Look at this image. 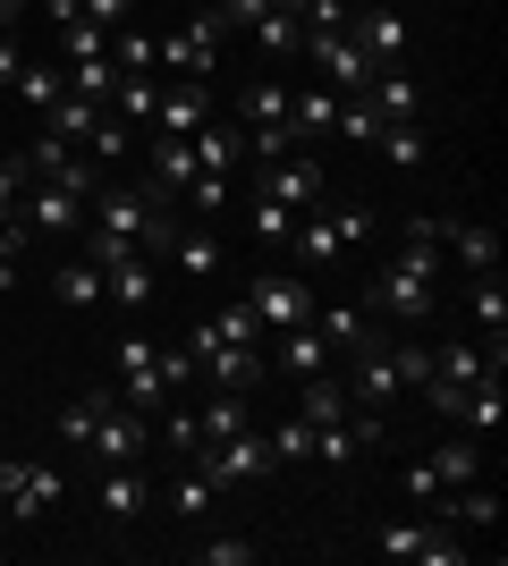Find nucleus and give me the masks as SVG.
<instances>
[{
	"instance_id": "5701e85b",
	"label": "nucleus",
	"mask_w": 508,
	"mask_h": 566,
	"mask_svg": "<svg viewBox=\"0 0 508 566\" xmlns=\"http://www.w3.org/2000/svg\"><path fill=\"white\" fill-rule=\"evenodd\" d=\"M364 102L382 111V127H398V118H415V111H424V94H415V76H407V69H373Z\"/></svg>"
},
{
	"instance_id": "dca6fc26",
	"label": "nucleus",
	"mask_w": 508,
	"mask_h": 566,
	"mask_svg": "<svg viewBox=\"0 0 508 566\" xmlns=\"http://www.w3.org/2000/svg\"><path fill=\"white\" fill-rule=\"evenodd\" d=\"M433 229H440V254L458 271H500V229L491 220H433Z\"/></svg>"
},
{
	"instance_id": "7c9ffc66",
	"label": "nucleus",
	"mask_w": 508,
	"mask_h": 566,
	"mask_svg": "<svg viewBox=\"0 0 508 566\" xmlns=\"http://www.w3.org/2000/svg\"><path fill=\"white\" fill-rule=\"evenodd\" d=\"M51 296H60L69 313H94V305H102V271H94L85 254H76V262H60V271H51Z\"/></svg>"
},
{
	"instance_id": "6e6d98bb",
	"label": "nucleus",
	"mask_w": 508,
	"mask_h": 566,
	"mask_svg": "<svg viewBox=\"0 0 508 566\" xmlns=\"http://www.w3.org/2000/svg\"><path fill=\"white\" fill-rule=\"evenodd\" d=\"M18 9H25V0H0V34H9V25H18Z\"/></svg>"
},
{
	"instance_id": "e433bc0d",
	"label": "nucleus",
	"mask_w": 508,
	"mask_h": 566,
	"mask_svg": "<svg viewBox=\"0 0 508 566\" xmlns=\"http://www.w3.org/2000/svg\"><path fill=\"white\" fill-rule=\"evenodd\" d=\"M373 153H382L390 169H424V127H415V118H398V127H382V136H373Z\"/></svg>"
},
{
	"instance_id": "a19ab883",
	"label": "nucleus",
	"mask_w": 508,
	"mask_h": 566,
	"mask_svg": "<svg viewBox=\"0 0 508 566\" xmlns=\"http://www.w3.org/2000/svg\"><path fill=\"white\" fill-rule=\"evenodd\" d=\"M111 69H162V60H153V34L145 25H111Z\"/></svg>"
},
{
	"instance_id": "2eb2a0df",
	"label": "nucleus",
	"mask_w": 508,
	"mask_h": 566,
	"mask_svg": "<svg viewBox=\"0 0 508 566\" xmlns=\"http://www.w3.org/2000/svg\"><path fill=\"white\" fill-rule=\"evenodd\" d=\"M204 118H212V85H204V76H178V85H162V102H153V136H195V127H204Z\"/></svg>"
},
{
	"instance_id": "49530a36",
	"label": "nucleus",
	"mask_w": 508,
	"mask_h": 566,
	"mask_svg": "<svg viewBox=\"0 0 508 566\" xmlns=\"http://www.w3.org/2000/svg\"><path fill=\"white\" fill-rule=\"evenodd\" d=\"M76 245H85V262H94V271H111V262H127V254H136V245H127V237L94 229V220H85V229H76Z\"/></svg>"
},
{
	"instance_id": "bb28decb",
	"label": "nucleus",
	"mask_w": 508,
	"mask_h": 566,
	"mask_svg": "<svg viewBox=\"0 0 508 566\" xmlns=\"http://www.w3.org/2000/svg\"><path fill=\"white\" fill-rule=\"evenodd\" d=\"M246 34H255V51H263V60H297V43H305V18H297V9H263Z\"/></svg>"
},
{
	"instance_id": "7ed1b4c3",
	"label": "nucleus",
	"mask_w": 508,
	"mask_h": 566,
	"mask_svg": "<svg viewBox=\"0 0 508 566\" xmlns=\"http://www.w3.org/2000/svg\"><path fill=\"white\" fill-rule=\"evenodd\" d=\"M475 473H491V465H484V440H475V431H458V440H440V449H424V457H415L398 491H407V507L440 516V499L458 491V482H475Z\"/></svg>"
},
{
	"instance_id": "5fc2aeb1",
	"label": "nucleus",
	"mask_w": 508,
	"mask_h": 566,
	"mask_svg": "<svg viewBox=\"0 0 508 566\" xmlns=\"http://www.w3.org/2000/svg\"><path fill=\"white\" fill-rule=\"evenodd\" d=\"M18 69H25V60H18V43L0 34V85H18Z\"/></svg>"
},
{
	"instance_id": "4468645a",
	"label": "nucleus",
	"mask_w": 508,
	"mask_h": 566,
	"mask_svg": "<svg viewBox=\"0 0 508 566\" xmlns=\"http://www.w3.org/2000/svg\"><path fill=\"white\" fill-rule=\"evenodd\" d=\"M348 34H356V51L373 60V69H407V18H398V9L364 0L356 18H348Z\"/></svg>"
},
{
	"instance_id": "603ef678",
	"label": "nucleus",
	"mask_w": 508,
	"mask_h": 566,
	"mask_svg": "<svg viewBox=\"0 0 508 566\" xmlns=\"http://www.w3.org/2000/svg\"><path fill=\"white\" fill-rule=\"evenodd\" d=\"M69 9L85 25H127V18H136V0H69Z\"/></svg>"
},
{
	"instance_id": "39448f33",
	"label": "nucleus",
	"mask_w": 508,
	"mask_h": 566,
	"mask_svg": "<svg viewBox=\"0 0 508 566\" xmlns=\"http://www.w3.org/2000/svg\"><path fill=\"white\" fill-rule=\"evenodd\" d=\"M60 499H69V473L60 465H43V457H0V507L18 524L60 516Z\"/></svg>"
},
{
	"instance_id": "cd10ccee",
	"label": "nucleus",
	"mask_w": 508,
	"mask_h": 566,
	"mask_svg": "<svg viewBox=\"0 0 508 566\" xmlns=\"http://www.w3.org/2000/svg\"><path fill=\"white\" fill-rule=\"evenodd\" d=\"M162 262H178V271H195V280H212V271H220V237L212 229H169Z\"/></svg>"
},
{
	"instance_id": "9d476101",
	"label": "nucleus",
	"mask_w": 508,
	"mask_h": 566,
	"mask_svg": "<svg viewBox=\"0 0 508 566\" xmlns=\"http://www.w3.org/2000/svg\"><path fill=\"white\" fill-rule=\"evenodd\" d=\"M187 355H195V380H204V389H255V380H263V355L229 347V338H212V331H195Z\"/></svg>"
},
{
	"instance_id": "72a5a7b5",
	"label": "nucleus",
	"mask_w": 508,
	"mask_h": 566,
	"mask_svg": "<svg viewBox=\"0 0 508 566\" xmlns=\"http://www.w3.org/2000/svg\"><path fill=\"white\" fill-rule=\"evenodd\" d=\"M314 331L331 338V347H356V338H373V313L364 305H322L314 296Z\"/></svg>"
},
{
	"instance_id": "3c124183",
	"label": "nucleus",
	"mask_w": 508,
	"mask_h": 566,
	"mask_svg": "<svg viewBox=\"0 0 508 566\" xmlns=\"http://www.w3.org/2000/svg\"><path fill=\"white\" fill-rule=\"evenodd\" d=\"M271 0H212V18H220V34H246V25L263 18Z\"/></svg>"
},
{
	"instance_id": "b1692460",
	"label": "nucleus",
	"mask_w": 508,
	"mask_h": 566,
	"mask_svg": "<svg viewBox=\"0 0 508 566\" xmlns=\"http://www.w3.org/2000/svg\"><path fill=\"white\" fill-rule=\"evenodd\" d=\"M255 423V406H246V389H204V406H195V431L204 440H229V431Z\"/></svg>"
},
{
	"instance_id": "bf43d9fd",
	"label": "nucleus",
	"mask_w": 508,
	"mask_h": 566,
	"mask_svg": "<svg viewBox=\"0 0 508 566\" xmlns=\"http://www.w3.org/2000/svg\"><path fill=\"white\" fill-rule=\"evenodd\" d=\"M348 9H364V0H348Z\"/></svg>"
},
{
	"instance_id": "f257e3e1",
	"label": "nucleus",
	"mask_w": 508,
	"mask_h": 566,
	"mask_svg": "<svg viewBox=\"0 0 508 566\" xmlns=\"http://www.w3.org/2000/svg\"><path fill=\"white\" fill-rule=\"evenodd\" d=\"M440 212H415L407 220V245L373 271V296L364 305L382 313V322H398V331H424L433 322V296H440Z\"/></svg>"
},
{
	"instance_id": "f03ea898",
	"label": "nucleus",
	"mask_w": 508,
	"mask_h": 566,
	"mask_svg": "<svg viewBox=\"0 0 508 566\" xmlns=\"http://www.w3.org/2000/svg\"><path fill=\"white\" fill-rule=\"evenodd\" d=\"M373 237V212L364 203H305L297 212V229H289V245H297V271H331L348 245H364Z\"/></svg>"
},
{
	"instance_id": "423d86ee",
	"label": "nucleus",
	"mask_w": 508,
	"mask_h": 566,
	"mask_svg": "<svg viewBox=\"0 0 508 566\" xmlns=\"http://www.w3.org/2000/svg\"><path fill=\"white\" fill-rule=\"evenodd\" d=\"M220 43H229V34H220V18H212V9H195L187 25H169L162 43H153V60H162L169 76H204V85H212V69H220Z\"/></svg>"
},
{
	"instance_id": "f8f14e48",
	"label": "nucleus",
	"mask_w": 508,
	"mask_h": 566,
	"mask_svg": "<svg viewBox=\"0 0 508 566\" xmlns=\"http://www.w3.org/2000/svg\"><path fill=\"white\" fill-rule=\"evenodd\" d=\"M246 187L271 195V203H289V212H305V203H322V161L280 153V161H255V178H246Z\"/></svg>"
},
{
	"instance_id": "6e6552de",
	"label": "nucleus",
	"mask_w": 508,
	"mask_h": 566,
	"mask_svg": "<svg viewBox=\"0 0 508 566\" xmlns=\"http://www.w3.org/2000/svg\"><path fill=\"white\" fill-rule=\"evenodd\" d=\"M356 373H348V398L364 406V415H382V406H398V389H407V373H398V338H356Z\"/></svg>"
},
{
	"instance_id": "c756f323",
	"label": "nucleus",
	"mask_w": 508,
	"mask_h": 566,
	"mask_svg": "<svg viewBox=\"0 0 508 566\" xmlns=\"http://www.w3.org/2000/svg\"><path fill=\"white\" fill-rule=\"evenodd\" d=\"M18 94H25V111L43 118L51 102L69 94V60H25V69H18Z\"/></svg>"
},
{
	"instance_id": "6ab92c4d",
	"label": "nucleus",
	"mask_w": 508,
	"mask_h": 566,
	"mask_svg": "<svg viewBox=\"0 0 508 566\" xmlns=\"http://www.w3.org/2000/svg\"><path fill=\"white\" fill-rule=\"evenodd\" d=\"M195 187V144L187 136H153V203H178Z\"/></svg>"
},
{
	"instance_id": "9b49d317",
	"label": "nucleus",
	"mask_w": 508,
	"mask_h": 566,
	"mask_svg": "<svg viewBox=\"0 0 508 566\" xmlns=\"http://www.w3.org/2000/svg\"><path fill=\"white\" fill-rule=\"evenodd\" d=\"M18 220H25L34 237H76V229H85V195H69L60 178H25Z\"/></svg>"
},
{
	"instance_id": "c03bdc74",
	"label": "nucleus",
	"mask_w": 508,
	"mask_h": 566,
	"mask_svg": "<svg viewBox=\"0 0 508 566\" xmlns=\"http://www.w3.org/2000/svg\"><path fill=\"white\" fill-rule=\"evenodd\" d=\"M204 331L229 338V347H255V338H263V322H255V305L238 296V305H220V322H204Z\"/></svg>"
},
{
	"instance_id": "58836bf2",
	"label": "nucleus",
	"mask_w": 508,
	"mask_h": 566,
	"mask_svg": "<svg viewBox=\"0 0 508 566\" xmlns=\"http://www.w3.org/2000/svg\"><path fill=\"white\" fill-rule=\"evenodd\" d=\"M34 245H43V237L25 229V220H18V212L0 220V287H18V271H25V254H34Z\"/></svg>"
},
{
	"instance_id": "4be33fe9",
	"label": "nucleus",
	"mask_w": 508,
	"mask_h": 566,
	"mask_svg": "<svg viewBox=\"0 0 508 566\" xmlns=\"http://www.w3.org/2000/svg\"><path fill=\"white\" fill-rule=\"evenodd\" d=\"M289 118V76H246V94H238V127H280ZM297 127V118H289Z\"/></svg>"
},
{
	"instance_id": "79ce46f5",
	"label": "nucleus",
	"mask_w": 508,
	"mask_h": 566,
	"mask_svg": "<svg viewBox=\"0 0 508 566\" xmlns=\"http://www.w3.org/2000/svg\"><path fill=\"white\" fill-rule=\"evenodd\" d=\"M102 398H111V389H85V398H76V406H60V415H51V431H60V440H69V449H85V431H94Z\"/></svg>"
},
{
	"instance_id": "c9c22d12",
	"label": "nucleus",
	"mask_w": 508,
	"mask_h": 566,
	"mask_svg": "<svg viewBox=\"0 0 508 566\" xmlns=\"http://www.w3.org/2000/svg\"><path fill=\"white\" fill-rule=\"evenodd\" d=\"M271 465H314V423L305 415H289V423H271Z\"/></svg>"
},
{
	"instance_id": "4d7b16f0",
	"label": "nucleus",
	"mask_w": 508,
	"mask_h": 566,
	"mask_svg": "<svg viewBox=\"0 0 508 566\" xmlns=\"http://www.w3.org/2000/svg\"><path fill=\"white\" fill-rule=\"evenodd\" d=\"M271 9H297V18H305V0H271Z\"/></svg>"
},
{
	"instance_id": "aec40b11",
	"label": "nucleus",
	"mask_w": 508,
	"mask_h": 566,
	"mask_svg": "<svg viewBox=\"0 0 508 566\" xmlns=\"http://www.w3.org/2000/svg\"><path fill=\"white\" fill-rule=\"evenodd\" d=\"M331 338H322L314 331V322H297V331H280V373H289V380H314V373H331Z\"/></svg>"
},
{
	"instance_id": "a878e982",
	"label": "nucleus",
	"mask_w": 508,
	"mask_h": 566,
	"mask_svg": "<svg viewBox=\"0 0 508 566\" xmlns=\"http://www.w3.org/2000/svg\"><path fill=\"white\" fill-rule=\"evenodd\" d=\"M348 406H356V398H348V380L314 373V380H297V406H289V415H305V423H339Z\"/></svg>"
},
{
	"instance_id": "a18cd8bd",
	"label": "nucleus",
	"mask_w": 508,
	"mask_h": 566,
	"mask_svg": "<svg viewBox=\"0 0 508 566\" xmlns=\"http://www.w3.org/2000/svg\"><path fill=\"white\" fill-rule=\"evenodd\" d=\"M331 136H356V144H373V136H382V111H373L364 94H348V102H339V127H331Z\"/></svg>"
},
{
	"instance_id": "20e7f679",
	"label": "nucleus",
	"mask_w": 508,
	"mask_h": 566,
	"mask_svg": "<svg viewBox=\"0 0 508 566\" xmlns=\"http://www.w3.org/2000/svg\"><path fill=\"white\" fill-rule=\"evenodd\" d=\"M373 558H407V566H466V558H475V542H458V524H440V516H390L382 533H373Z\"/></svg>"
},
{
	"instance_id": "8fccbe9b",
	"label": "nucleus",
	"mask_w": 508,
	"mask_h": 566,
	"mask_svg": "<svg viewBox=\"0 0 508 566\" xmlns=\"http://www.w3.org/2000/svg\"><path fill=\"white\" fill-rule=\"evenodd\" d=\"M195 558H204V566H255L263 549H255V542H229V533H220V542H204Z\"/></svg>"
},
{
	"instance_id": "f3484780",
	"label": "nucleus",
	"mask_w": 508,
	"mask_h": 566,
	"mask_svg": "<svg viewBox=\"0 0 508 566\" xmlns=\"http://www.w3.org/2000/svg\"><path fill=\"white\" fill-rule=\"evenodd\" d=\"M94 507H102V524H136L153 507V482L136 465H102V482H94Z\"/></svg>"
},
{
	"instance_id": "0eeeda50",
	"label": "nucleus",
	"mask_w": 508,
	"mask_h": 566,
	"mask_svg": "<svg viewBox=\"0 0 508 566\" xmlns=\"http://www.w3.org/2000/svg\"><path fill=\"white\" fill-rule=\"evenodd\" d=\"M85 449H94V465H136V457L153 449V415H136V406L111 389L94 415V431H85Z\"/></svg>"
},
{
	"instance_id": "ddd939ff",
	"label": "nucleus",
	"mask_w": 508,
	"mask_h": 566,
	"mask_svg": "<svg viewBox=\"0 0 508 566\" xmlns=\"http://www.w3.org/2000/svg\"><path fill=\"white\" fill-rule=\"evenodd\" d=\"M120 398L136 406V415H162V406H169L162 347H153V338H120Z\"/></svg>"
},
{
	"instance_id": "de8ad7c7",
	"label": "nucleus",
	"mask_w": 508,
	"mask_h": 566,
	"mask_svg": "<svg viewBox=\"0 0 508 566\" xmlns=\"http://www.w3.org/2000/svg\"><path fill=\"white\" fill-rule=\"evenodd\" d=\"M25 178H34V169H25V153H0V220L18 212V195H25Z\"/></svg>"
},
{
	"instance_id": "4c0bfd02",
	"label": "nucleus",
	"mask_w": 508,
	"mask_h": 566,
	"mask_svg": "<svg viewBox=\"0 0 508 566\" xmlns=\"http://www.w3.org/2000/svg\"><path fill=\"white\" fill-rule=\"evenodd\" d=\"M475 322H484V338H508V287H500V271H475Z\"/></svg>"
},
{
	"instance_id": "37998d69",
	"label": "nucleus",
	"mask_w": 508,
	"mask_h": 566,
	"mask_svg": "<svg viewBox=\"0 0 508 566\" xmlns=\"http://www.w3.org/2000/svg\"><path fill=\"white\" fill-rule=\"evenodd\" d=\"M127 144H136V127H127V118L102 102V118H94V136H85V153H94V161H120Z\"/></svg>"
},
{
	"instance_id": "052dcab7",
	"label": "nucleus",
	"mask_w": 508,
	"mask_h": 566,
	"mask_svg": "<svg viewBox=\"0 0 508 566\" xmlns=\"http://www.w3.org/2000/svg\"><path fill=\"white\" fill-rule=\"evenodd\" d=\"M0 153H9V144H0Z\"/></svg>"
},
{
	"instance_id": "2f4dec72",
	"label": "nucleus",
	"mask_w": 508,
	"mask_h": 566,
	"mask_svg": "<svg viewBox=\"0 0 508 566\" xmlns=\"http://www.w3.org/2000/svg\"><path fill=\"white\" fill-rule=\"evenodd\" d=\"M153 102H162V76H153V69H127L120 85H111V111H120L127 127H145V118H153Z\"/></svg>"
},
{
	"instance_id": "c85d7f7f",
	"label": "nucleus",
	"mask_w": 508,
	"mask_h": 566,
	"mask_svg": "<svg viewBox=\"0 0 508 566\" xmlns=\"http://www.w3.org/2000/svg\"><path fill=\"white\" fill-rule=\"evenodd\" d=\"M212 499H220V482H212V473H204V465H195V457H187V473L169 482V516L204 524V516H212Z\"/></svg>"
},
{
	"instance_id": "473e14b6",
	"label": "nucleus",
	"mask_w": 508,
	"mask_h": 566,
	"mask_svg": "<svg viewBox=\"0 0 508 566\" xmlns=\"http://www.w3.org/2000/svg\"><path fill=\"white\" fill-rule=\"evenodd\" d=\"M339 102H348V94H331V85H305V94H289L297 136H331V127H339Z\"/></svg>"
},
{
	"instance_id": "393cba45",
	"label": "nucleus",
	"mask_w": 508,
	"mask_h": 566,
	"mask_svg": "<svg viewBox=\"0 0 508 566\" xmlns=\"http://www.w3.org/2000/svg\"><path fill=\"white\" fill-rule=\"evenodd\" d=\"M102 296H111V305H127V313H145V305H153V254L111 262V271H102Z\"/></svg>"
},
{
	"instance_id": "1a4fd4ad",
	"label": "nucleus",
	"mask_w": 508,
	"mask_h": 566,
	"mask_svg": "<svg viewBox=\"0 0 508 566\" xmlns=\"http://www.w3.org/2000/svg\"><path fill=\"white\" fill-rule=\"evenodd\" d=\"M246 305H255L263 338H280V331H297V322H314V287H305V271H263V280L246 287Z\"/></svg>"
},
{
	"instance_id": "a211bd4d",
	"label": "nucleus",
	"mask_w": 508,
	"mask_h": 566,
	"mask_svg": "<svg viewBox=\"0 0 508 566\" xmlns=\"http://www.w3.org/2000/svg\"><path fill=\"white\" fill-rule=\"evenodd\" d=\"M187 144H195V169H220V178H238V169H246V127H238V118H204Z\"/></svg>"
},
{
	"instance_id": "ea45409f",
	"label": "nucleus",
	"mask_w": 508,
	"mask_h": 566,
	"mask_svg": "<svg viewBox=\"0 0 508 566\" xmlns=\"http://www.w3.org/2000/svg\"><path fill=\"white\" fill-rule=\"evenodd\" d=\"M246 229H255V245H289L297 212H289V203H271V195H255V203H246Z\"/></svg>"
},
{
	"instance_id": "412c9836",
	"label": "nucleus",
	"mask_w": 508,
	"mask_h": 566,
	"mask_svg": "<svg viewBox=\"0 0 508 566\" xmlns=\"http://www.w3.org/2000/svg\"><path fill=\"white\" fill-rule=\"evenodd\" d=\"M508 423V389H500V373H484V380H466V398H458V431H500Z\"/></svg>"
},
{
	"instance_id": "f704fd0d",
	"label": "nucleus",
	"mask_w": 508,
	"mask_h": 566,
	"mask_svg": "<svg viewBox=\"0 0 508 566\" xmlns=\"http://www.w3.org/2000/svg\"><path fill=\"white\" fill-rule=\"evenodd\" d=\"M94 118H102V102H85V94H60V102L43 111V127H51V136H69V144H85V136H94Z\"/></svg>"
},
{
	"instance_id": "864d4df0",
	"label": "nucleus",
	"mask_w": 508,
	"mask_h": 566,
	"mask_svg": "<svg viewBox=\"0 0 508 566\" xmlns=\"http://www.w3.org/2000/svg\"><path fill=\"white\" fill-rule=\"evenodd\" d=\"M162 380H169V398H178V389L195 380V355L187 347H162Z\"/></svg>"
},
{
	"instance_id": "09e8293b",
	"label": "nucleus",
	"mask_w": 508,
	"mask_h": 566,
	"mask_svg": "<svg viewBox=\"0 0 508 566\" xmlns=\"http://www.w3.org/2000/svg\"><path fill=\"white\" fill-rule=\"evenodd\" d=\"M162 440H169V449H178V457H195V449H204V431H195V406H178V415H162Z\"/></svg>"
},
{
	"instance_id": "13d9d810",
	"label": "nucleus",
	"mask_w": 508,
	"mask_h": 566,
	"mask_svg": "<svg viewBox=\"0 0 508 566\" xmlns=\"http://www.w3.org/2000/svg\"><path fill=\"white\" fill-rule=\"evenodd\" d=\"M195 9H212V0H195Z\"/></svg>"
}]
</instances>
